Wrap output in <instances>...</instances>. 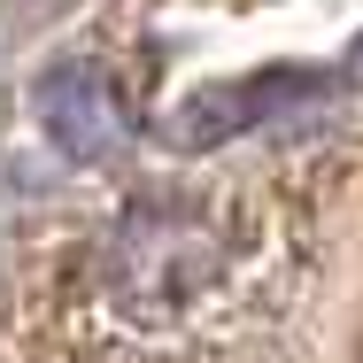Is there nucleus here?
<instances>
[{"label": "nucleus", "instance_id": "nucleus-1", "mask_svg": "<svg viewBox=\"0 0 363 363\" xmlns=\"http://www.w3.org/2000/svg\"><path fill=\"white\" fill-rule=\"evenodd\" d=\"M39 124H47V140L62 147L70 162H101V155H116L124 132H132L124 93L93 70V62H62V70L39 77Z\"/></svg>", "mask_w": 363, "mask_h": 363}, {"label": "nucleus", "instance_id": "nucleus-2", "mask_svg": "<svg viewBox=\"0 0 363 363\" xmlns=\"http://www.w3.org/2000/svg\"><path fill=\"white\" fill-rule=\"evenodd\" d=\"M317 85L309 77H255V85H209V93H194L186 108H178V140L186 147H217L232 132H247V124H263V116H279L286 101H309Z\"/></svg>", "mask_w": 363, "mask_h": 363}]
</instances>
